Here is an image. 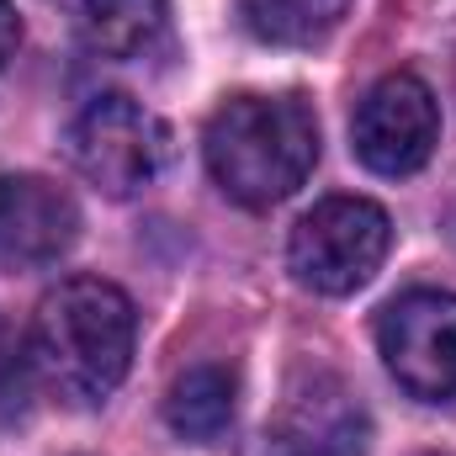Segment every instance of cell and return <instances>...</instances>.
<instances>
[{
	"label": "cell",
	"instance_id": "cell-7",
	"mask_svg": "<svg viewBox=\"0 0 456 456\" xmlns=\"http://www.w3.org/2000/svg\"><path fill=\"white\" fill-rule=\"evenodd\" d=\"M371 419L335 371H297L265 419L260 456H366Z\"/></svg>",
	"mask_w": 456,
	"mask_h": 456
},
{
	"label": "cell",
	"instance_id": "cell-9",
	"mask_svg": "<svg viewBox=\"0 0 456 456\" xmlns=\"http://www.w3.org/2000/svg\"><path fill=\"white\" fill-rule=\"evenodd\" d=\"M233 409H239V382L218 361L186 366L165 393V425L181 441H218L233 425Z\"/></svg>",
	"mask_w": 456,
	"mask_h": 456
},
{
	"label": "cell",
	"instance_id": "cell-5",
	"mask_svg": "<svg viewBox=\"0 0 456 456\" xmlns=\"http://www.w3.org/2000/svg\"><path fill=\"white\" fill-rule=\"evenodd\" d=\"M377 350L419 403H456V292L414 287L377 314Z\"/></svg>",
	"mask_w": 456,
	"mask_h": 456
},
{
	"label": "cell",
	"instance_id": "cell-3",
	"mask_svg": "<svg viewBox=\"0 0 456 456\" xmlns=\"http://www.w3.org/2000/svg\"><path fill=\"white\" fill-rule=\"evenodd\" d=\"M393 249V218L366 202V197H324L319 208H308L292 239H287V265L297 276V287L319 292V297H350L361 292L377 265Z\"/></svg>",
	"mask_w": 456,
	"mask_h": 456
},
{
	"label": "cell",
	"instance_id": "cell-6",
	"mask_svg": "<svg viewBox=\"0 0 456 456\" xmlns=\"http://www.w3.org/2000/svg\"><path fill=\"white\" fill-rule=\"evenodd\" d=\"M441 143V107L419 75H382L350 117V149L371 175H414Z\"/></svg>",
	"mask_w": 456,
	"mask_h": 456
},
{
	"label": "cell",
	"instance_id": "cell-4",
	"mask_svg": "<svg viewBox=\"0 0 456 456\" xmlns=\"http://www.w3.org/2000/svg\"><path fill=\"white\" fill-rule=\"evenodd\" d=\"M69 165L107 197H138L170 165V127L133 96H96L69 122Z\"/></svg>",
	"mask_w": 456,
	"mask_h": 456
},
{
	"label": "cell",
	"instance_id": "cell-13",
	"mask_svg": "<svg viewBox=\"0 0 456 456\" xmlns=\"http://www.w3.org/2000/svg\"><path fill=\"white\" fill-rule=\"evenodd\" d=\"M16 43H21V21H16V5H11V0H0V64L16 53Z\"/></svg>",
	"mask_w": 456,
	"mask_h": 456
},
{
	"label": "cell",
	"instance_id": "cell-2",
	"mask_svg": "<svg viewBox=\"0 0 456 456\" xmlns=\"http://www.w3.org/2000/svg\"><path fill=\"white\" fill-rule=\"evenodd\" d=\"M32 366L43 371V382L91 409L107 403L127 366H133V340H138V314L127 303V292L102 281V276H69L59 281L32 319Z\"/></svg>",
	"mask_w": 456,
	"mask_h": 456
},
{
	"label": "cell",
	"instance_id": "cell-8",
	"mask_svg": "<svg viewBox=\"0 0 456 456\" xmlns=\"http://www.w3.org/2000/svg\"><path fill=\"white\" fill-rule=\"evenodd\" d=\"M80 208L64 186L43 175L0 170V265L5 271H37L75 249Z\"/></svg>",
	"mask_w": 456,
	"mask_h": 456
},
{
	"label": "cell",
	"instance_id": "cell-1",
	"mask_svg": "<svg viewBox=\"0 0 456 456\" xmlns=\"http://www.w3.org/2000/svg\"><path fill=\"white\" fill-rule=\"evenodd\" d=\"M208 175L239 208L287 202L319 165V117L303 96H228L202 133Z\"/></svg>",
	"mask_w": 456,
	"mask_h": 456
},
{
	"label": "cell",
	"instance_id": "cell-12",
	"mask_svg": "<svg viewBox=\"0 0 456 456\" xmlns=\"http://www.w3.org/2000/svg\"><path fill=\"white\" fill-rule=\"evenodd\" d=\"M32 377V340H21V330L0 314V403H21Z\"/></svg>",
	"mask_w": 456,
	"mask_h": 456
},
{
	"label": "cell",
	"instance_id": "cell-11",
	"mask_svg": "<svg viewBox=\"0 0 456 456\" xmlns=\"http://www.w3.org/2000/svg\"><path fill=\"white\" fill-rule=\"evenodd\" d=\"M345 11H350V0H239L244 27L260 43H276V48L324 43L345 21Z\"/></svg>",
	"mask_w": 456,
	"mask_h": 456
},
{
	"label": "cell",
	"instance_id": "cell-10",
	"mask_svg": "<svg viewBox=\"0 0 456 456\" xmlns=\"http://www.w3.org/2000/svg\"><path fill=\"white\" fill-rule=\"evenodd\" d=\"M75 16L96 53L143 59L170 21V0H75Z\"/></svg>",
	"mask_w": 456,
	"mask_h": 456
}]
</instances>
